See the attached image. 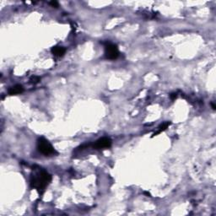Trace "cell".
I'll use <instances>...</instances> for the list:
<instances>
[{
	"label": "cell",
	"instance_id": "obj_11",
	"mask_svg": "<svg viewBox=\"0 0 216 216\" xmlns=\"http://www.w3.org/2000/svg\"><path fill=\"white\" fill-rule=\"evenodd\" d=\"M211 105H212V108H213V109H214V110H215L216 105H215V104H214V103H212V104H211Z\"/></svg>",
	"mask_w": 216,
	"mask_h": 216
},
{
	"label": "cell",
	"instance_id": "obj_3",
	"mask_svg": "<svg viewBox=\"0 0 216 216\" xmlns=\"http://www.w3.org/2000/svg\"><path fill=\"white\" fill-rule=\"evenodd\" d=\"M105 57L107 59L114 60L117 59L119 56V51L116 45L112 43H107L105 45Z\"/></svg>",
	"mask_w": 216,
	"mask_h": 216
},
{
	"label": "cell",
	"instance_id": "obj_9",
	"mask_svg": "<svg viewBox=\"0 0 216 216\" xmlns=\"http://www.w3.org/2000/svg\"><path fill=\"white\" fill-rule=\"evenodd\" d=\"M50 5H52V7H55V8H57L58 7V3L56 2V1H52V2H50Z\"/></svg>",
	"mask_w": 216,
	"mask_h": 216
},
{
	"label": "cell",
	"instance_id": "obj_10",
	"mask_svg": "<svg viewBox=\"0 0 216 216\" xmlns=\"http://www.w3.org/2000/svg\"><path fill=\"white\" fill-rule=\"evenodd\" d=\"M171 98H172V99H175V98H177V94H172Z\"/></svg>",
	"mask_w": 216,
	"mask_h": 216
},
{
	"label": "cell",
	"instance_id": "obj_1",
	"mask_svg": "<svg viewBox=\"0 0 216 216\" xmlns=\"http://www.w3.org/2000/svg\"><path fill=\"white\" fill-rule=\"evenodd\" d=\"M52 180L51 175L45 171H39L36 174L32 175L31 178V186L34 188H37L38 191L44 190L45 187L48 185Z\"/></svg>",
	"mask_w": 216,
	"mask_h": 216
},
{
	"label": "cell",
	"instance_id": "obj_4",
	"mask_svg": "<svg viewBox=\"0 0 216 216\" xmlns=\"http://www.w3.org/2000/svg\"><path fill=\"white\" fill-rule=\"evenodd\" d=\"M111 145V140L109 138H101L98 139L94 144V148L96 149H101L110 148Z\"/></svg>",
	"mask_w": 216,
	"mask_h": 216
},
{
	"label": "cell",
	"instance_id": "obj_8",
	"mask_svg": "<svg viewBox=\"0 0 216 216\" xmlns=\"http://www.w3.org/2000/svg\"><path fill=\"white\" fill-rule=\"evenodd\" d=\"M40 81V78L37 77V76H32L31 79H30V82L32 84H37Z\"/></svg>",
	"mask_w": 216,
	"mask_h": 216
},
{
	"label": "cell",
	"instance_id": "obj_6",
	"mask_svg": "<svg viewBox=\"0 0 216 216\" xmlns=\"http://www.w3.org/2000/svg\"><path fill=\"white\" fill-rule=\"evenodd\" d=\"M24 91V88L21 85H15L14 86L10 87L9 90V94L10 95H18Z\"/></svg>",
	"mask_w": 216,
	"mask_h": 216
},
{
	"label": "cell",
	"instance_id": "obj_2",
	"mask_svg": "<svg viewBox=\"0 0 216 216\" xmlns=\"http://www.w3.org/2000/svg\"><path fill=\"white\" fill-rule=\"evenodd\" d=\"M37 149L39 150L40 153L43 154L44 155H47V156L56 153L55 149L52 147V145L44 138H40L37 140Z\"/></svg>",
	"mask_w": 216,
	"mask_h": 216
},
{
	"label": "cell",
	"instance_id": "obj_12",
	"mask_svg": "<svg viewBox=\"0 0 216 216\" xmlns=\"http://www.w3.org/2000/svg\"><path fill=\"white\" fill-rule=\"evenodd\" d=\"M144 194H146V195H147V197H150V194H149V192H144Z\"/></svg>",
	"mask_w": 216,
	"mask_h": 216
},
{
	"label": "cell",
	"instance_id": "obj_7",
	"mask_svg": "<svg viewBox=\"0 0 216 216\" xmlns=\"http://www.w3.org/2000/svg\"><path fill=\"white\" fill-rule=\"evenodd\" d=\"M171 124V123H169V122H166V123H162L158 128V131L156 132V133H154V135L153 136H155V135H157V134H159V133H161V132H163L164 130H166L168 128V126Z\"/></svg>",
	"mask_w": 216,
	"mask_h": 216
},
{
	"label": "cell",
	"instance_id": "obj_5",
	"mask_svg": "<svg viewBox=\"0 0 216 216\" xmlns=\"http://www.w3.org/2000/svg\"><path fill=\"white\" fill-rule=\"evenodd\" d=\"M66 52V49L63 47H59V46H56L52 48V53L56 57H62L64 55V53Z\"/></svg>",
	"mask_w": 216,
	"mask_h": 216
}]
</instances>
